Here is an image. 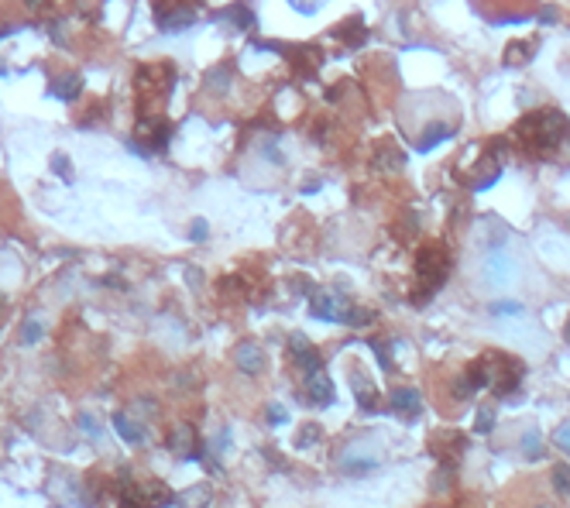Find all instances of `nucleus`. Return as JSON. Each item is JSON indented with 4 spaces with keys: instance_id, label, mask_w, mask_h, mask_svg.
<instances>
[{
    "instance_id": "34",
    "label": "nucleus",
    "mask_w": 570,
    "mask_h": 508,
    "mask_svg": "<svg viewBox=\"0 0 570 508\" xmlns=\"http://www.w3.org/2000/svg\"><path fill=\"white\" fill-rule=\"evenodd\" d=\"M474 426H478V433H491V426H495V409H481Z\"/></svg>"
},
{
    "instance_id": "33",
    "label": "nucleus",
    "mask_w": 570,
    "mask_h": 508,
    "mask_svg": "<svg viewBox=\"0 0 570 508\" xmlns=\"http://www.w3.org/2000/svg\"><path fill=\"white\" fill-rule=\"evenodd\" d=\"M491 313H495V316H519L522 306H519V303H491Z\"/></svg>"
},
{
    "instance_id": "9",
    "label": "nucleus",
    "mask_w": 570,
    "mask_h": 508,
    "mask_svg": "<svg viewBox=\"0 0 570 508\" xmlns=\"http://www.w3.org/2000/svg\"><path fill=\"white\" fill-rule=\"evenodd\" d=\"M460 450H464V436H457L454 429H440V433L430 440V453H433V457H440L447 467L460 457Z\"/></svg>"
},
{
    "instance_id": "13",
    "label": "nucleus",
    "mask_w": 570,
    "mask_h": 508,
    "mask_svg": "<svg viewBox=\"0 0 570 508\" xmlns=\"http://www.w3.org/2000/svg\"><path fill=\"white\" fill-rule=\"evenodd\" d=\"M289 59L296 62V69H299L303 76H310V73H317V66L323 62V49H320V45H293V49H289Z\"/></svg>"
},
{
    "instance_id": "22",
    "label": "nucleus",
    "mask_w": 570,
    "mask_h": 508,
    "mask_svg": "<svg viewBox=\"0 0 570 508\" xmlns=\"http://www.w3.org/2000/svg\"><path fill=\"white\" fill-rule=\"evenodd\" d=\"M210 498H213V491H210L206 484H193V487L182 491L179 508H210Z\"/></svg>"
},
{
    "instance_id": "14",
    "label": "nucleus",
    "mask_w": 570,
    "mask_h": 508,
    "mask_svg": "<svg viewBox=\"0 0 570 508\" xmlns=\"http://www.w3.org/2000/svg\"><path fill=\"white\" fill-rule=\"evenodd\" d=\"M306 395H310L313 405H330V402H334V385H330V378H327L323 371H310V374H306Z\"/></svg>"
},
{
    "instance_id": "12",
    "label": "nucleus",
    "mask_w": 570,
    "mask_h": 508,
    "mask_svg": "<svg viewBox=\"0 0 570 508\" xmlns=\"http://www.w3.org/2000/svg\"><path fill=\"white\" fill-rule=\"evenodd\" d=\"M351 388H354V398H358V405L364 409V412H375L378 405H382V395H378V388L361 374V371H354L351 374Z\"/></svg>"
},
{
    "instance_id": "25",
    "label": "nucleus",
    "mask_w": 570,
    "mask_h": 508,
    "mask_svg": "<svg viewBox=\"0 0 570 508\" xmlns=\"http://www.w3.org/2000/svg\"><path fill=\"white\" fill-rule=\"evenodd\" d=\"M227 86H230V66H220V69H213L206 76V90L210 93H227Z\"/></svg>"
},
{
    "instance_id": "37",
    "label": "nucleus",
    "mask_w": 570,
    "mask_h": 508,
    "mask_svg": "<svg viewBox=\"0 0 570 508\" xmlns=\"http://www.w3.org/2000/svg\"><path fill=\"white\" fill-rule=\"evenodd\" d=\"M268 419H271V422H275V426H278V422H285V409H282V405H275V402H271V405H268Z\"/></svg>"
},
{
    "instance_id": "15",
    "label": "nucleus",
    "mask_w": 570,
    "mask_h": 508,
    "mask_svg": "<svg viewBox=\"0 0 570 508\" xmlns=\"http://www.w3.org/2000/svg\"><path fill=\"white\" fill-rule=\"evenodd\" d=\"M388 402H392V412H399V416H406V419L419 416V409H423V398H419L416 388H395Z\"/></svg>"
},
{
    "instance_id": "6",
    "label": "nucleus",
    "mask_w": 570,
    "mask_h": 508,
    "mask_svg": "<svg viewBox=\"0 0 570 508\" xmlns=\"http://www.w3.org/2000/svg\"><path fill=\"white\" fill-rule=\"evenodd\" d=\"M378 446L371 443V440H351L347 446H344V453H340V470H347V474H368V470H375L378 467Z\"/></svg>"
},
{
    "instance_id": "31",
    "label": "nucleus",
    "mask_w": 570,
    "mask_h": 508,
    "mask_svg": "<svg viewBox=\"0 0 570 508\" xmlns=\"http://www.w3.org/2000/svg\"><path fill=\"white\" fill-rule=\"evenodd\" d=\"M317 440H320V426L306 422V426H303V433H299V440H296V446H310V443H317Z\"/></svg>"
},
{
    "instance_id": "4",
    "label": "nucleus",
    "mask_w": 570,
    "mask_h": 508,
    "mask_svg": "<svg viewBox=\"0 0 570 508\" xmlns=\"http://www.w3.org/2000/svg\"><path fill=\"white\" fill-rule=\"evenodd\" d=\"M151 8H155V25L162 31H182L199 18V0H151Z\"/></svg>"
},
{
    "instance_id": "2",
    "label": "nucleus",
    "mask_w": 570,
    "mask_h": 508,
    "mask_svg": "<svg viewBox=\"0 0 570 508\" xmlns=\"http://www.w3.org/2000/svg\"><path fill=\"white\" fill-rule=\"evenodd\" d=\"M464 374H467V381L474 385V392H478V388H488V392H495V395H508V392H515V385L522 381V361H515V357H508V354H498V351H488V354H481L478 361H471Z\"/></svg>"
},
{
    "instance_id": "1",
    "label": "nucleus",
    "mask_w": 570,
    "mask_h": 508,
    "mask_svg": "<svg viewBox=\"0 0 570 508\" xmlns=\"http://www.w3.org/2000/svg\"><path fill=\"white\" fill-rule=\"evenodd\" d=\"M512 138L519 141V148L525 155L546 158V155H553L570 138V120H567L563 110L543 107V110H532V114L519 117V124L512 127Z\"/></svg>"
},
{
    "instance_id": "41",
    "label": "nucleus",
    "mask_w": 570,
    "mask_h": 508,
    "mask_svg": "<svg viewBox=\"0 0 570 508\" xmlns=\"http://www.w3.org/2000/svg\"><path fill=\"white\" fill-rule=\"evenodd\" d=\"M539 508H549V505H539Z\"/></svg>"
},
{
    "instance_id": "18",
    "label": "nucleus",
    "mask_w": 570,
    "mask_h": 508,
    "mask_svg": "<svg viewBox=\"0 0 570 508\" xmlns=\"http://www.w3.org/2000/svg\"><path fill=\"white\" fill-rule=\"evenodd\" d=\"M216 21H227V25H234L237 31H251V28H254V14L247 11V4H230V8H223V11L216 14Z\"/></svg>"
},
{
    "instance_id": "16",
    "label": "nucleus",
    "mask_w": 570,
    "mask_h": 508,
    "mask_svg": "<svg viewBox=\"0 0 570 508\" xmlns=\"http://www.w3.org/2000/svg\"><path fill=\"white\" fill-rule=\"evenodd\" d=\"M169 450H172L175 457L196 460V457H199V450H196V433H193L189 426H179V429L169 436Z\"/></svg>"
},
{
    "instance_id": "10",
    "label": "nucleus",
    "mask_w": 570,
    "mask_h": 508,
    "mask_svg": "<svg viewBox=\"0 0 570 508\" xmlns=\"http://www.w3.org/2000/svg\"><path fill=\"white\" fill-rule=\"evenodd\" d=\"M234 364H237L244 374H261V371H264V351H261L258 344L244 340V344H237V351H234Z\"/></svg>"
},
{
    "instance_id": "24",
    "label": "nucleus",
    "mask_w": 570,
    "mask_h": 508,
    "mask_svg": "<svg viewBox=\"0 0 570 508\" xmlns=\"http://www.w3.org/2000/svg\"><path fill=\"white\" fill-rule=\"evenodd\" d=\"M522 453H525V460H543V440H539V429H525V433H522Z\"/></svg>"
},
{
    "instance_id": "35",
    "label": "nucleus",
    "mask_w": 570,
    "mask_h": 508,
    "mask_svg": "<svg viewBox=\"0 0 570 508\" xmlns=\"http://www.w3.org/2000/svg\"><path fill=\"white\" fill-rule=\"evenodd\" d=\"M79 426L86 429V436H100V426H97V419H93L90 412H83V416H79Z\"/></svg>"
},
{
    "instance_id": "11",
    "label": "nucleus",
    "mask_w": 570,
    "mask_h": 508,
    "mask_svg": "<svg viewBox=\"0 0 570 508\" xmlns=\"http://www.w3.org/2000/svg\"><path fill=\"white\" fill-rule=\"evenodd\" d=\"M536 52H539V38H519V42H512L505 49V66L508 69H522V66L532 62Z\"/></svg>"
},
{
    "instance_id": "3",
    "label": "nucleus",
    "mask_w": 570,
    "mask_h": 508,
    "mask_svg": "<svg viewBox=\"0 0 570 508\" xmlns=\"http://www.w3.org/2000/svg\"><path fill=\"white\" fill-rule=\"evenodd\" d=\"M450 275V251L440 240H430L416 254V303L430 299Z\"/></svg>"
},
{
    "instance_id": "17",
    "label": "nucleus",
    "mask_w": 570,
    "mask_h": 508,
    "mask_svg": "<svg viewBox=\"0 0 570 508\" xmlns=\"http://www.w3.org/2000/svg\"><path fill=\"white\" fill-rule=\"evenodd\" d=\"M334 35H344V38H340V42H344V45H347V49H361V45H364V42H368V28H364V21H361V18H358V14H354V18H351V21H344V25H337V28H334Z\"/></svg>"
},
{
    "instance_id": "5",
    "label": "nucleus",
    "mask_w": 570,
    "mask_h": 508,
    "mask_svg": "<svg viewBox=\"0 0 570 508\" xmlns=\"http://www.w3.org/2000/svg\"><path fill=\"white\" fill-rule=\"evenodd\" d=\"M121 498H124V508H165V505H172V491H169L162 481H151V484H124V487H121Z\"/></svg>"
},
{
    "instance_id": "26",
    "label": "nucleus",
    "mask_w": 570,
    "mask_h": 508,
    "mask_svg": "<svg viewBox=\"0 0 570 508\" xmlns=\"http://www.w3.org/2000/svg\"><path fill=\"white\" fill-rule=\"evenodd\" d=\"M344 323H347V327H368V323H375V313H371V309H361V306H347Z\"/></svg>"
},
{
    "instance_id": "32",
    "label": "nucleus",
    "mask_w": 570,
    "mask_h": 508,
    "mask_svg": "<svg viewBox=\"0 0 570 508\" xmlns=\"http://www.w3.org/2000/svg\"><path fill=\"white\" fill-rule=\"evenodd\" d=\"M553 443H556V446H560V450L570 457V422H563V426L553 433Z\"/></svg>"
},
{
    "instance_id": "7",
    "label": "nucleus",
    "mask_w": 570,
    "mask_h": 508,
    "mask_svg": "<svg viewBox=\"0 0 570 508\" xmlns=\"http://www.w3.org/2000/svg\"><path fill=\"white\" fill-rule=\"evenodd\" d=\"M310 306H313V316L327 320V323H340L344 313H347V303L340 296H334V292H313Z\"/></svg>"
},
{
    "instance_id": "30",
    "label": "nucleus",
    "mask_w": 570,
    "mask_h": 508,
    "mask_svg": "<svg viewBox=\"0 0 570 508\" xmlns=\"http://www.w3.org/2000/svg\"><path fill=\"white\" fill-rule=\"evenodd\" d=\"M52 172H55L59 179H66V182L73 179V165H69V158H66L62 151H59V155H52Z\"/></svg>"
},
{
    "instance_id": "8",
    "label": "nucleus",
    "mask_w": 570,
    "mask_h": 508,
    "mask_svg": "<svg viewBox=\"0 0 570 508\" xmlns=\"http://www.w3.org/2000/svg\"><path fill=\"white\" fill-rule=\"evenodd\" d=\"M289 354H293V361H296V368H303L306 374L310 371H320L323 368V357H320V351L303 337V333H296L293 340H289Z\"/></svg>"
},
{
    "instance_id": "29",
    "label": "nucleus",
    "mask_w": 570,
    "mask_h": 508,
    "mask_svg": "<svg viewBox=\"0 0 570 508\" xmlns=\"http://www.w3.org/2000/svg\"><path fill=\"white\" fill-rule=\"evenodd\" d=\"M42 320H25V327H21V344H38V337H42Z\"/></svg>"
},
{
    "instance_id": "20",
    "label": "nucleus",
    "mask_w": 570,
    "mask_h": 508,
    "mask_svg": "<svg viewBox=\"0 0 570 508\" xmlns=\"http://www.w3.org/2000/svg\"><path fill=\"white\" fill-rule=\"evenodd\" d=\"M114 426H117V433H121L124 443H131V446H141V443H145V429H141L127 412H117V416H114Z\"/></svg>"
},
{
    "instance_id": "19",
    "label": "nucleus",
    "mask_w": 570,
    "mask_h": 508,
    "mask_svg": "<svg viewBox=\"0 0 570 508\" xmlns=\"http://www.w3.org/2000/svg\"><path fill=\"white\" fill-rule=\"evenodd\" d=\"M454 134V124H443V120H430V127L419 134V141H416V148L419 151H430V148H436L440 141H447Z\"/></svg>"
},
{
    "instance_id": "21",
    "label": "nucleus",
    "mask_w": 570,
    "mask_h": 508,
    "mask_svg": "<svg viewBox=\"0 0 570 508\" xmlns=\"http://www.w3.org/2000/svg\"><path fill=\"white\" fill-rule=\"evenodd\" d=\"M406 165V158H402V151H395L392 144H382L378 151H375V168L378 172H399Z\"/></svg>"
},
{
    "instance_id": "36",
    "label": "nucleus",
    "mask_w": 570,
    "mask_h": 508,
    "mask_svg": "<svg viewBox=\"0 0 570 508\" xmlns=\"http://www.w3.org/2000/svg\"><path fill=\"white\" fill-rule=\"evenodd\" d=\"M189 237H193V240H206V220H193Z\"/></svg>"
},
{
    "instance_id": "23",
    "label": "nucleus",
    "mask_w": 570,
    "mask_h": 508,
    "mask_svg": "<svg viewBox=\"0 0 570 508\" xmlns=\"http://www.w3.org/2000/svg\"><path fill=\"white\" fill-rule=\"evenodd\" d=\"M49 93H52V97H62V100H73V97L79 93V76H76V73H66V76L52 79V83H49Z\"/></svg>"
},
{
    "instance_id": "40",
    "label": "nucleus",
    "mask_w": 570,
    "mask_h": 508,
    "mask_svg": "<svg viewBox=\"0 0 570 508\" xmlns=\"http://www.w3.org/2000/svg\"><path fill=\"white\" fill-rule=\"evenodd\" d=\"M32 4H42V0H32Z\"/></svg>"
},
{
    "instance_id": "38",
    "label": "nucleus",
    "mask_w": 570,
    "mask_h": 508,
    "mask_svg": "<svg viewBox=\"0 0 570 508\" xmlns=\"http://www.w3.org/2000/svg\"><path fill=\"white\" fill-rule=\"evenodd\" d=\"M539 21H543V25H556V21H560V14H556V8H543V14H539Z\"/></svg>"
},
{
    "instance_id": "39",
    "label": "nucleus",
    "mask_w": 570,
    "mask_h": 508,
    "mask_svg": "<svg viewBox=\"0 0 570 508\" xmlns=\"http://www.w3.org/2000/svg\"><path fill=\"white\" fill-rule=\"evenodd\" d=\"M563 340L570 344V320H567V327H563Z\"/></svg>"
},
{
    "instance_id": "28",
    "label": "nucleus",
    "mask_w": 570,
    "mask_h": 508,
    "mask_svg": "<svg viewBox=\"0 0 570 508\" xmlns=\"http://www.w3.org/2000/svg\"><path fill=\"white\" fill-rule=\"evenodd\" d=\"M508 268H512V265L501 258V254H491V258H488V275H491L495 282H505V279H508Z\"/></svg>"
},
{
    "instance_id": "27",
    "label": "nucleus",
    "mask_w": 570,
    "mask_h": 508,
    "mask_svg": "<svg viewBox=\"0 0 570 508\" xmlns=\"http://www.w3.org/2000/svg\"><path fill=\"white\" fill-rule=\"evenodd\" d=\"M549 481H553V491H556V494H570V467H567V463H556L553 474H549Z\"/></svg>"
}]
</instances>
